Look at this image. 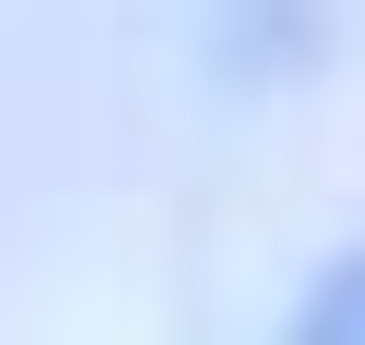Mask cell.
<instances>
[{"label": "cell", "instance_id": "1", "mask_svg": "<svg viewBox=\"0 0 365 345\" xmlns=\"http://www.w3.org/2000/svg\"><path fill=\"white\" fill-rule=\"evenodd\" d=\"M289 345H365V250L327 269V288H308V307H289Z\"/></svg>", "mask_w": 365, "mask_h": 345}]
</instances>
